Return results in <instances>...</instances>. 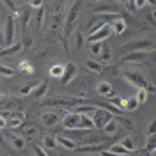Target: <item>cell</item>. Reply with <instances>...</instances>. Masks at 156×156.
<instances>
[{
	"mask_svg": "<svg viewBox=\"0 0 156 156\" xmlns=\"http://www.w3.org/2000/svg\"><path fill=\"white\" fill-rule=\"evenodd\" d=\"M62 126L66 131H75V129H85L90 131L94 129V121L92 117H89L87 114H82V112H66V115L62 119Z\"/></svg>",
	"mask_w": 156,
	"mask_h": 156,
	"instance_id": "obj_1",
	"label": "cell"
},
{
	"mask_svg": "<svg viewBox=\"0 0 156 156\" xmlns=\"http://www.w3.org/2000/svg\"><path fill=\"white\" fill-rule=\"evenodd\" d=\"M82 103H83V99L76 98V96H53V98H48V99L41 101L43 107L62 108V110H69V112H73V108L76 110V107H80Z\"/></svg>",
	"mask_w": 156,
	"mask_h": 156,
	"instance_id": "obj_2",
	"label": "cell"
},
{
	"mask_svg": "<svg viewBox=\"0 0 156 156\" xmlns=\"http://www.w3.org/2000/svg\"><path fill=\"white\" fill-rule=\"evenodd\" d=\"M80 7H82V2H73L69 5L68 12H66V20H64V27H62V44L68 51V37L73 34L75 29V21H76L78 14H80Z\"/></svg>",
	"mask_w": 156,
	"mask_h": 156,
	"instance_id": "obj_3",
	"label": "cell"
},
{
	"mask_svg": "<svg viewBox=\"0 0 156 156\" xmlns=\"http://www.w3.org/2000/svg\"><path fill=\"white\" fill-rule=\"evenodd\" d=\"M121 76L124 78L128 83H131L133 87H136V90H138V89H146V90L151 89V83H149L147 76L142 73V71H136V69H126V71H122Z\"/></svg>",
	"mask_w": 156,
	"mask_h": 156,
	"instance_id": "obj_4",
	"label": "cell"
},
{
	"mask_svg": "<svg viewBox=\"0 0 156 156\" xmlns=\"http://www.w3.org/2000/svg\"><path fill=\"white\" fill-rule=\"evenodd\" d=\"M151 48H154L153 39H133L126 44H121V53L128 55V53H133V51H149Z\"/></svg>",
	"mask_w": 156,
	"mask_h": 156,
	"instance_id": "obj_5",
	"label": "cell"
},
{
	"mask_svg": "<svg viewBox=\"0 0 156 156\" xmlns=\"http://www.w3.org/2000/svg\"><path fill=\"white\" fill-rule=\"evenodd\" d=\"M14 44V16L7 14L4 20V37H2V50Z\"/></svg>",
	"mask_w": 156,
	"mask_h": 156,
	"instance_id": "obj_6",
	"label": "cell"
},
{
	"mask_svg": "<svg viewBox=\"0 0 156 156\" xmlns=\"http://www.w3.org/2000/svg\"><path fill=\"white\" fill-rule=\"evenodd\" d=\"M114 114H110L108 110H105V108H99L98 107L94 112H92V121H94V126L98 128V129H105V126H107L108 122L114 119Z\"/></svg>",
	"mask_w": 156,
	"mask_h": 156,
	"instance_id": "obj_7",
	"label": "cell"
},
{
	"mask_svg": "<svg viewBox=\"0 0 156 156\" xmlns=\"http://www.w3.org/2000/svg\"><path fill=\"white\" fill-rule=\"evenodd\" d=\"M151 58V51H133V53H128V55H122L121 60L122 62H136V64H144Z\"/></svg>",
	"mask_w": 156,
	"mask_h": 156,
	"instance_id": "obj_8",
	"label": "cell"
},
{
	"mask_svg": "<svg viewBox=\"0 0 156 156\" xmlns=\"http://www.w3.org/2000/svg\"><path fill=\"white\" fill-rule=\"evenodd\" d=\"M94 14H121V9L117 4H96L92 5Z\"/></svg>",
	"mask_w": 156,
	"mask_h": 156,
	"instance_id": "obj_9",
	"label": "cell"
},
{
	"mask_svg": "<svg viewBox=\"0 0 156 156\" xmlns=\"http://www.w3.org/2000/svg\"><path fill=\"white\" fill-rule=\"evenodd\" d=\"M110 34H114L112 32V25H105V27H101V29L94 32V34H89L87 36V41L92 44V43H101L103 39H107Z\"/></svg>",
	"mask_w": 156,
	"mask_h": 156,
	"instance_id": "obj_10",
	"label": "cell"
},
{
	"mask_svg": "<svg viewBox=\"0 0 156 156\" xmlns=\"http://www.w3.org/2000/svg\"><path fill=\"white\" fill-rule=\"evenodd\" d=\"M96 94L98 96H107V98L115 96V92H114V89H112V83L107 82V80H101V82L96 83Z\"/></svg>",
	"mask_w": 156,
	"mask_h": 156,
	"instance_id": "obj_11",
	"label": "cell"
},
{
	"mask_svg": "<svg viewBox=\"0 0 156 156\" xmlns=\"http://www.w3.org/2000/svg\"><path fill=\"white\" fill-rule=\"evenodd\" d=\"M78 69L76 66L73 64V62H68L66 64V73H64V76H62V80H60V85H68V83H71V80L76 76Z\"/></svg>",
	"mask_w": 156,
	"mask_h": 156,
	"instance_id": "obj_12",
	"label": "cell"
},
{
	"mask_svg": "<svg viewBox=\"0 0 156 156\" xmlns=\"http://www.w3.org/2000/svg\"><path fill=\"white\" fill-rule=\"evenodd\" d=\"M105 151V144H99V146H78L75 153H80V154H96V153H103Z\"/></svg>",
	"mask_w": 156,
	"mask_h": 156,
	"instance_id": "obj_13",
	"label": "cell"
},
{
	"mask_svg": "<svg viewBox=\"0 0 156 156\" xmlns=\"http://www.w3.org/2000/svg\"><path fill=\"white\" fill-rule=\"evenodd\" d=\"M41 122L44 124V126H48V128H51V126H55L58 122V114L57 112H44V114H41Z\"/></svg>",
	"mask_w": 156,
	"mask_h": 156,
	"instance_id": "obj_14",
	"label": "cell"
},
{
	"mask_svg": "<svg viewBox=\"0 0 156 156\" xmlns=\"http://www.w3.org/2000/svg\"><path fill=\"white\" fill-rule=\"evenodd\" d=\"M57 144L60 147H64V149H69V151H76V147H78V144H76V140H73V138H69V136H66V135H57Z\"/></svg>",
	"mask_w": 156,
	"mask_h": 156,
	"instance_id": "obj_15",
	"label": "cell"
},
{
	"mask_svg": "<svg viewBox=\"0 0 156 156\" xmlns=\"http://www.w3.org/2000/svg\"><path fill=\"white\" fill-rule=\"evenodd\" d=\"M48 92V80H41L37 85L34 87V90H32V96L36 98V99H41V98L44 96Z\"/></svg>",
	"mask_w": 156,
	"mask_h": 156,
	"instance_id": "obj_16",
	"label": "cell"
},
{
	"mask_svg": "<svg viewBox=\"0 0 156 156\" xmlns=\"http://www.w3.org/2000/svg\"><path fill=\"white\" fill-rule=\"evenodd\" d=\"M64 73H66V66H62V64H55V66H51V68H50V76H51V78L62 80Z\"/></svg>",
	"mask_w": 156,
	"mask_h": 156,
	"instance_id": "obj_17",
	"label": "cell"
},
{
	"mask_svg": "<svg viewBox=\"0 0 156 156\" xmlns=\"http://www.w3.org/2000/svg\"><path fill=\"white\" fill-rule=\"evenodd\" d=\"M117 129H119V122H117V119L114 117V119H112V121L108 122L107 126H105V129H103V131H105V133H107V135L110 136V138H112V136H114V135L117 133Z\"/></svg>",
	"mask_w": 156,
	"mask_h": 156,
	"instance_id": "obj_18",
	"label": "cell"
},
{
	"mask_svg": "<svg viewBox=\"0 0 156 156\" xmlns=\"http://www.w3.org/2000/svg\"><path fill=\"white\" fill-rule=\"evenodd\" d=\"M108 151H110V153H115V154H131L121 142H114L112 146L108 147Z\"/></svg>",
	"mask_w": 156,
	"mask_h": 156,
	"instance_id": "obj_19",
	"label": "cell"
},
{
	"mask_svg": "<svg viewBox=\"0 0 156 156\" xmlns=\"http://www.w3.org/2000/svg\"><path fill=\"white\" fill-rule=\"evenodd\" d=\"M23 48V43H14L12 46H9V48H4L2 50V57H7V55H14V53H18L20 50Z\"/></svg>",
	"mask_w": 156,
	"mask_h": 156,
	"instance_id": "obj_20",
	"label": "cell"
},
{
	"mask_svg": "<svg viewBox=\"0 0 156 156\" xmlns=\"http://www.w3.org/2000/svg\"><path fill=\"white\" fill-rule=\"evenodd\" d=\"M108 103L114 105V107H117L119 110H126V99H122V98H119V96L108 98Z\"/></svg>",
	"mask_w": 156,
	"mask_h": 156,
	"instance_id": "obj_21",
	"label": "cell"
},
{
	"mask_svg": "<svg viewBox=\"0 0 156 156\" xmlns=\"http://www.w3.org/2000/svg\"><path fill=\"white\" fill-rule=\"evenodd\" d=\"M43 144L46 149H57L58 144H57V136H51V135H44L43 136Z\"/></svg>",
	"mask_w": 156,
	"mask_h": 156,
	"instance_id": "obj_22",
	"label": "cell"
},
{
	"mask_svg": "<svg viewBox=\"0 0 156 156\" xmlns=\"http://www.w3.org/2000/svg\"><path fill=\"white\" fill-rule=\"evenodd\" d=\"M7 126H9L11 129H21V128H23V115L11 117L9 121H7Z\"/></svg>",
	"mask_w": 156,
	"mask_h": 156,
	"instance_id": "obj_23",
	"label": "cell"
},
{
	"mask_svg": "<svg viewBox=\"0 0 156 156\" xmlns=\"http://www.w3.org/2000/svg\"><path fill=\"white\" fill-rule=\"evenodd\" d=\"M124 30H126V21H124L122 18L112 23V32H114V34H117V36H119V34H122Z\"/></svg>",
	"mask_w": 156,
	"mask_h": 156,
	"instance_id": "obj_24",
	"label": "cell"
},
{
	"mask_svg": "<svg viewBox=\"0 0 156 156\" xmlns=\"http://www.w3.org/2000/svg\"><path fill=\"white\" fill-rule=\"evenodd\" d=\"M85 66H87V69L94 71V73H103V71H105V66H101V64L96 62V60H87Z\"/></svg>",
	"mask_w": 156,
	"mask_h": 156,
	"instance_id": "obj_25",
	"label": "cell"
},
{
	"mask_svg": "<svg viewBox=\"0 0 156 156\" xmlns=\"http://www.w3.org/2000/svg\"><path fill=\"white\" fill-rule=\"evenodd\" d=\"M115 119H117V122H119L121 126L124 128V129H133V128H135V124H133V121H131V119H128V117H124V115L115 117Z\"/></svg>",
	"mask_w": 156,
	"mask_h": 156,
	"instance_id": "obj_26",
	"label": "cell"
},
{
	"mask_svg": "<svg viewBox=\"0 0 156 156\" xmlns=\"http://www.w3.org/2000/svg\"><path fill=\"white\" fill-rule=\"evenodd\" d=\"M18 69L21 73H25V75H34V68H32V64H30L29 60H21Z\"/></svg>",
	"mask_w": 156,
	"mask_h": 156,
	"instance_id": "obj_27",
	"label": "cell"
},
{
	"mask_svg": "<svg viewBox=\"0 0 156 156\" xmlns=\"http://www.w3.org/2000/svg\"><path fill=\"white\" fill-rule=\"evenodd\" d=\"M103 140H105L103 136L94 135V136H89V138H85L82 146H99V144H103Z\"/></svg>",
	"mask_w": 156,
	"mask_h": 156,
	"instance_id": "obj_28",
	"label": "cell"
},
{
	"mask_svg": "<svg viewBox=\"0 0 156 156\" xmlns=\"http://www.w3.org/2000/svg\"><path fill=\"white\" fill-rule=\"evenodd\" d=\"M140 107V103H138V99H136V96H131L126 99V110L128 112H133V110H136V108Z\"/></svg>",
	"mask_w": 156,
	"mask_h": 156,
	"instance_id": "obj_29",
	"label": "cell"
},
{
	"mask_svg": "<svg viewBox=\"0 0 156 156\" xmlns=\"http://www.w3.org/2000/svg\"><path fill=\"white\" fill-rule=\"evenodd\" d=\"M21 133H23L21 136H36V135H39V129L36 126H23L21 128Z\"/></svg>",
	"mask_w": 156,
	"mask_h": 156,
	"instance_id": "obj_30",
	"label": "cell"
},
{
	"mask_svg": "<svg viewBox=\"0 0 156 156\" xmlns=\"http://www.w3.org/2000/svg\"><path fill=\"white\" fill-rule=\"evenodd\" d=\"M11 142H12V147L18 149V151L25 147V138H23V136H12L11 135Z\"/></svg>",
	"mask_w": 156,
	"mask_h": 156,
	"instance_id": "obj_31",
	"label": "cell"
},
{
	"mask_svg": "<svg viewBox=\"0 0 156 156\" xmlns=\"http://www.w3.org/2000/svg\"><path fill=\"white\" fill-rule=\"evenodd\" d=\"M29 20H30V9H25L21 12V30H23V32L29 27Z\"/></svg>",
	"mask_w": 156,
	"mask_h": 156,
	"instance_id": "obj_32",
	"label": "cell"
},
{
	"mask_svg": "<svg viewBox=\"0 0 156 156\" xmlns=\"http://www.w3.org/2000/svg\"><path fill=\"white\" fill-rule=\"evenodd\" d=\"M147 98H149V90H146V89H138V90H136V99H138L140 105L146 103Z\"/></svg>",
	"mask_w": 156,
	"mask_h": 156,
	"instance_id": "obj_33",
	"label": "cell"
},
{
	"mask_svg": "<svg viewBox=\"0 0 156 156\" xmlns=\"http://www.w3.org/2000/svg\"><path fill=\"white\" fill-rule=\"evenodd\" d=\"M121 144L126 147L129 153H133V151H135V142H133V138H131V136H124V138L121 140Z\"/></svg>",
	"mask_w": 156,
	"mask_h": 156,
	"instance_id": "obj_34",
	"label": "cell"
},
{
	"mask_svg": "<svg viewBox=\"0 0 156 156\" xmlns=\"http://www.w3.org/2000/svg\"><path fill=\"white\" fill-rule=\"evenodd\" d=\"M89 51L94 53V55H101V51H103V43H92V44H89Z\"/></svg>",
	"mask_w": 156,
	"mask_h": 156,
	"instance_id": "obj_35",
	"label": "cell"
},
{
	"mask_svg": "<svg viewBox=\"0 0 156 156\" xmlns=\"http://www.w3.org/2000/svg\"><path fill=\"white\" fill-rule=\"evenodd\" d=\"M43 20H44V9L41 7V9H37V12H36V25H37V29L43 27Z\"/></svg>",
	"mask_w": 156,
	"mask_h": 156,
	"instance_id": "obj_36",
	"label": "cell"
},
{
	"mask_svg": "<svg viewBox=\"0 0 156 156\" xmlns=\"http://www.w3.org/2000/svg\"><path fill=\"white\" fill-rule=\"evenodd\" d=\"M110 57H112V50H110V46H108V44H103V51H101V58H103L105 62H108V60H110Z\"/></svg>",
	"mask_w": 156,
	"mask_h": 156,
	"instance_id": "obj_37",
	"label": "cell"
},
{
	"mask_svg": "<svg viewBox=\"0 0 156 156\" xmlns=\"http://www.w3.org/2000/svg\"><path fill=\"white\" fill-rule=\"evenodd\" d=\"M39 83V82H37ZM37 83H30V85H23V87H20V94H32V90H34V87L37 85Z\"/></svg>",
	"mask_w": 156,
	"mask_h": 156,
	"instance_id": "obj_38",
	"label": "cell"
},
{
	"mask_svg": "<svg viewBox=\"0 0 156 156\" xmlns=\"http://www.w3.org/2000/svg\"><path fill=\"white\" fill-rule=\"evenodd\" d=\"M124 5L128 7V11H129L131 14H135L136 11H138V7H136V2H135V0H128V2H124Z\"/></svg>",
	"mask_w": 156,
	"mask_h": 156,
	"instance_id": "obj_39",
	"label": "cell"
},
{
	"mask_svg": "<svg viewBox=\"0 0 156 156\" xmlns=\"http://www.w3.org/2000/svg\"><path fill=\"white\" fill-rule=\"evenodd\" d=\"M151 135H156V119L149 121V124H147V136Z\"/></svg>",
	"mask_w": 156,
	"mask_h": 156,
	"instance_id": "obj_40",
	"label": "cell"
},
{
	"mask_svg": "<svg viewBox=\"0 0 156 156\" xmlns=\"http://www.w3.org/2000/svg\"><path fill=\"white\" fill-rule=\"evenodd\" d=\"M82 44H83V36L80 32H76V36H75V46H76V50L82 48Z\"/></svg>",
	"mask_w": 156,
	"mask_h": 156,
	"instance_id": "obj_41",
	"label": "cell"
},
{
	"mask_svg": "<svg viewBox=\"0 0 156 156\" xmlns=\"http://www.w3.org/2000/svg\"><path fill=\"white\" fill-rule=\"evenodd\" d=\"M32 147H34V154H36V156H48V154H46V151H44V149H43L41 146L34 144Z\"/></svg>",
	"mask_w": 156,
	"mask_h": 156,
	"instance_id": "obj_42",
	"label": "cell"
},
{
	"mask_svg": "<svg viewBox=\"0 0 156 156\" xmlns=\"http://www.w3.org/2000/svg\"><path fill=\"white\" fill-rule=\"evenodd\" d=\"M0 73H2V76H12V75H14V69L2 66V68H0Z\"/></svg>",
	"mask_w": 156,
	"mask_h": 156,
	"instance_id": "obj_43",
	"label": "cell"
},
{
	"mask_svg": "<svg viewBox=\"0 0 156 156\" xmlns=\"http://www.w3.org/2000/svg\"><path fill=\"white\" fill-rule=\"evenodd\" d=\"M147 20H149V21H151V23L156 27V9H153L149 14H147Z\"/></svg>",
	"mask_w": 156,
	"mask_h": 156,
	"instance_id": "obj_44",
	"label": "cell"
},
{
	"mask_svg": "<svg viewBox=\"0 0 156 156\" xmlns=\"http://www.w3.org/2000/svg\"><path fill=\"white\" fill-rule=\"evenodd\" d=\"M29 5L30 7H37V9H41V7H43V2H41V0H30Z\"/></svg>",
	"mask_w": 156,
	"mask_h": 156,
	"instance_id": "obj_45",
	"label": "cell"
},
{
	"mask_svg": "<svg viewBox=\"0 0 156 156\" xmlns=\"http://www.w3.org/2000/svg\"><path fill=\"white\" fill-rule=\"evenodd\" d=\"M101 156H131V154H115V153H110V151H103Z\"/></svg>",
	"mask_w": 156,
	"mask_h": 156,
	"instance_id": "obj_46",
	"label": "cell"
},
{
	"mask_svg": "<svg viewBox=\"0 0 156 156\" xmlns=\"http://www.w3.org/2000/svg\"><path fill=\"white\" fill-rule=\"evenodd\" d=\"M147 4H149V2H146V0H138V2H136V7L140 9V7H144V5H147Z\"/></svg>",
	"mask_w": 156,
	"mask_h": 156,
	"instance_id": "obj_47",
	"label": "cell"
},
{
	"mask_svg": "<svg viewBox=\"0 0 156 156\" xmlns=\"http://www.w3.org/2000/svg\"><path fill=\"white\" fill-rule=\"evenodd\" d=\"M151 62H154L156 64V51H151V58H149Z\"/></svg>",
	"mask_w": 156,
	"mask_h": 156,
	"instance_id": "obj_48",
	"label": "cell"
},
{
	"mask_svg": "<svg viewBox=\"0 0 156 156\" xmlns=\"http://www.w3.org/2000/svg\"><path fill=\"white\" fill-rule=\"evenodd\" d=\"M30 43H32V41H30V39L27 37V39H25V43H23V48H29V46H30Z\"/></svg>",
	"mask_w": 156,
	"mask_h": 156,
	"instance_id": "obj_49",
	"label": "cell"
},
{
	"mask_svg": "<svg viewBox=\"0 0 156 156\" xmlns=\"http://www.w3.org/2000/svg\"><path fill=\"white\" fill-rule=\"evenodd\" d=\"M149 92H154V94H156V87H154V85H151V89H149Z\"/></svg>",
	"mask_w": 156,
	"mask_h": 156,
	"instance_id": "obj_50",
	"label": "cell"
},
{
	"mask_svg": "<svg viewBox=\"0 0 156 156\" xmlns=\"http://www.w3.org/2000/svg\"><path fill=\"white\" fill-rule=\"evenodd\" d=\"M151 156H156V151H154V153H153V154H151Z\"/></svg>",
	"mask_w": 156,
	"mask_h": 156,
	"instance_id": "obj_51",
	"label": "cell"
},
{
	"mask_svg": "<svg viewBox=\"0 0 156 156\" xmlns=\"http://www.w3.org/2000/svg\"><path fill=\"white\" fill-rule=\"evenodd\" d=\"M2 156H7V154H5V153H4V154H2Z\"/></svg>",
	"mask_w": 156,
	"mask_h": 156,
	"instance_id": "obj_52",
	"label": "cell"
}]
</instances>
